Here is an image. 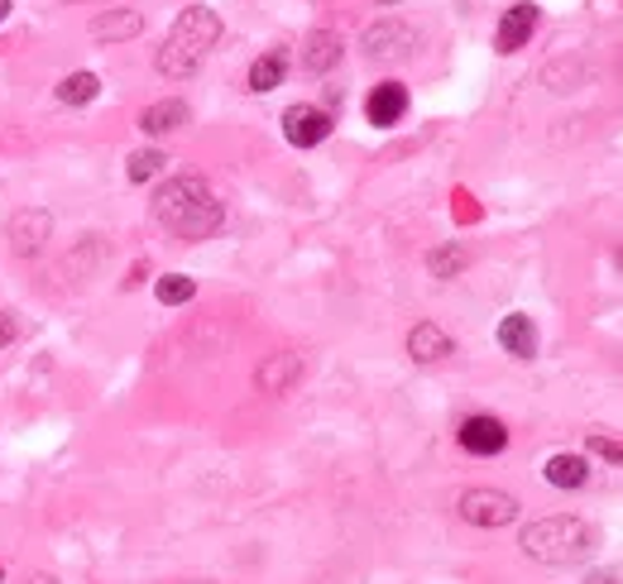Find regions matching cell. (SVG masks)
<instances>
[{
  "instance_id": "cell-14",
  "label": "cell",
  "mask_w": 623,
  "mask_h": 584,
  "mask_svg": "<svg viewBox=\"0 0 623 584\" xmlns=\"http://www.w3.org/2000/svg\"><path fill=\"white\" fill-rule=\"evenodd\" d=\"M187 121H193V111H187V101H178V96H168V101H154L149 111L139 115V129L144 135H173V129H183Z\"/></svg>"
},
{
  "instance_id": "cell-19",
  "label": "cell",
  "mask_w": 623,
  "mask_h": 584,
  "mask_svg": "<svg viewBox=\"0 0 623 584\" xmlns=\"http://www.w3.org/2000/svg\"><path fill=\"white\" fill-rule=\"evenodd\" d=\"M96 92H101L96 72H72V77L58 82V101L63 106H86V101H96Z\"/></svg>"
},
{
  "instance_id": "cell-11",
  "label": "cell",
  "mask_w": 623,
  "mask_h": 584,
  "mask_svg": "<svg viewBox=\"0 0 623 584\" xmlns=\"http://www.w3.org/2000/svg\"><path fill=\"white\" fill-rule=\"evenodd\" d=\"M341 49H345V43H341L336 29H312V34L302 39V67L322 77V72H331L341 63Z\"/></svg>"
},
{
  "instance_id": "cell-3",
  "label": "cell",
  "mask_w": 623,
  "mask_h": 584,
  "mask_svg": "<svg viewBox=\"0 0 623 584\" xmlns=\"http://www.w3.org/2000/svg\"><path fill=\"white\" fill-rule=\"evenodd\" d=\"M518 546H523L528 561L561 571V565H581V561L595 556L600 536H595V528H590L585 518L557 513V518H538L532 528H523V542Z\"/></svg>"
},
{
  "instance_id": "cell-8",
  "label": "cell",
  "mask_w": 623,
  "mask_h": 584,
  "mask_svg": "<svg viewBox=\"0 0 623 584\" xmlns=\"http://www.w3.org/2000/svg\"><path fill=\"white\" fill-rule=\"evenodd\" d=\"M456 436L470 456H499V450L509 446V427H503L499 417H466Z\"/></svg>"
},
{
  "instance_id": "cell-24",
  "label": "cell",
  "mask_w": 623,
  "mask_h": 584,
  "mask_svg": "<svg viewBox=\"0 0 623 584\" xmlns=\"http://www.w3.org/2000/svg\"><path fill=\"white\" fill-rule=\"evenodd\" d=\"M14 341H20V321H14L10 312H0V350L14 345Z\"/></svg>"
},
{
  "instance_id": "cell-18",
  "label": "cell",
  "mask_w": 623,
  "mask_h": 584,
  "mask_svg": "<svg viewBox=\"0 0 623 584\" xmlns=\"http://www.w3.org/2000/svg\"><path fill=\"white\" fill-rule=\"evenodd\" d=\"M283 72H288V53L283 49H269L264 58H255L250 63V77H245V86H250V92H273V86L283 82Z\"/></svg>"
},
{
  "instance_id": "cell-15",
  "label": "cell",
  "mask_w": 623,
  "mask_h": 584,
  "mask_svg": "<svg viewBox=\"0 0 623 584\" xmlns=\"http://www.w3.org/2000/svg\"><path fill=\"white\" fill-rule=\"evenodd\" d=\"M499 345L509 350L513 359H532V355H538V326H532V316H523V312L503 316L499 321Z\"/></svg>"
},
{
  "instance_id": "cell-21",
  "label": "cell",
  "mask_w": 623,
  "mask_h": 584,
  "mask_svg": "<svg viewBox=\"0 0 623 584\" xmlns=\"http://www.w3.org/2000/svg\"><path fill=\"white\" fill-rule=\"evenodd\" d=\"M154 292H158V302L164 306H183V302L197 298V283L187 279V273H164V279L154 283Z\"/></svg>"
},
{
  "instance_id": "cell-20",
  "label": "cell",
  "mask_w": 623,
  "mask_h": 584,
  "mask_svg": "<svg viewBox=\"0 0 623 584\" xmlns=\"http://www.w3.org/2000/svg\"><path fill=\"white\" fill-rule=\"evenodd\" d=\"M466 264H470V254L460 250V244H442V250L427 254V273H432V279H456Z\"/></svg>"
},
{
  "instance_id": "cell-25",
  "label": "cell",
  "mask_w": 623,
  "mask_h": 584,
  "mask_svg": "<svg viewBox=\"0 0 623 584\" xmlns=\"http://www.w3.org/2000/svg\"><path fill=\"white\" fill-rule=\"evenodd\" d=\"M590 584H619L614 575H604V571H595V575H590Z\"/></svg>"
},
{
  "instance_id": "cell-5",
  "label": "cell",
  "mask_w": 623,
  "mask_h": 584,
  "mask_svg": "<svg viewBox=\"0 0 623 584\" xmlns=\"http://www.w3.org/2000/svg\"><path fill=\"white\" fill-rule=\"evenodd\" d=\"M10 250L20 254V259H34L43 250V240H53V216L43 211V207H20L10 216Z\"/></svg>"
},
{
  "instance_id": "cell-7",
  "label": "cell",
  "mask_w": 623,
  "mask_h": 584,
  "mask_svg": "<svg viewBox=\"0 0 623 584\" xmlns=\"http://www.w3.org/2000/svg\"><path fill=\"white\" fill-rule=\"evenodd\" d=\"M417 43V34L403 20H380L365 29V53L380 58V63H394V58H408V49Z\"/></svg>"
},
{
  "instance_id": "cell-26",
  "label": "cell",
  "mask_w": 623,
  "mask_h": 584,
  "mask_svg": "<svg viewBox=\"0 0 623 584\" xmlns=\"http://www.w3.org/2000/svg\"><path fill=\"white\" fill-rule=\"evenodd\" d=\"M6 14H10V0H0V20H6Z\"/></svg>"
},
{
  "instance_id": "cell-6",
  "label": "cell",
  "mask_w": 623,
  "mask_h": 584,
  "mask_svg": "<svg viewBox=\"0 0 623 584\" xmlns=\"http://www.w3.org/2000/svg\"><path fill=\"white\" fill-rule=\"evenodd\" d=\"M331 135V115L316 111V106H288L283 111V139L293 149H316Z\"/></svg>"
},
{
  "instance_id": "cell-1",
  "label": "cell",
  "mask_w": 623,
  "mask_h": 584,
  "mask_svg": "<svg viewBox=\"0 0 623 584\" xmlns=\"http://www.w3.org/2000/svg\"><path fill=\"white\" fill-rule=\"evenodd\" d=\"M154 221L168 230V236H178L187 244L197 240H211L216 230L226 221V207L216 201V192L207 187V178H193V173H183V178L164 182L154 192Z\"/></svg>"
},
{
  "instance_id": "cell-16",
  "label": "cell",
  "mask_w": 623,
  "mask_h": 584,
  "mask_svg": "<svg viewBox=\"0 0 623 584\" xmlns=\"http://www.w3.org/2000/svg\"><path fill=\"white\" fill-rule=\"evenodd\" d=\"M144 29V14L139 10H101L92 20V39L96 43H125Z\"/></svg>"
},
{
  "instance_id": "cell-12",
  "label": "cell",
  "mask_w": 623,
  "mask_h": 584,
  "mask_svg": "<svg viewBox=\"0 0 623 584\" xmlns=\"http://www.w3.org/2000/svg\"><path fill=\"white\" fill-rule=\"evenodd\" d=\"M302 355H293V350H283V355H269L264 364H259V374H255V384L264 388V393H288L302 378Z\"/></svg>"
},
{
  "instance_id": "cell-27",
  "label": "cell",
  "mask_w": 623,
  "mask_h": 584,
  "mask_svg": "<svg viewBox=\"0 0 623 584\" xmlns=\"http://www.w3.org/2000/svg\"><path fill=\"white\" fill-rule=\"evenodd\" d=\"M29 584H53V580H49V575H34V580H29Z\"/></svg>"
},
{
  "instance_id": "cell-28",
  "label": "cell",
  "mask_w": 623,
  "mask_h": 584,
  "mask_svg": "<svg viewBox=\"0 0 623 584\" xmlns=\"http://www.w3.org/2000/svg\"><path fill=\"white\" fill-rule=\"evenodd\" d=\"M614 264H619V269H623V244H619V250H614Z\"/></svg>"
},
{
  "instance_id": "cell-29",
  "label": "cell",
  "mask_w": 623,
  "mask_h": 584,
  "mask_svg": "<svg viewBox=\"0 0 623 584\" xmlns=\"http://www.w3.org/2000/svg\"><path fill=\"white\" fill-rule=\"evenodd\" d=\"M183 584H211V580H183Z\"/></svg>"
},
{
  "instance_id": "cell-4",
  "label": "cell",
  "mask_w": 623,
  "mask_h": 584,
  "mask_svg": "<svg viewBox=\"0 0 623 584\" xmlns=\"http://www.w3.org/2000/svg\"><path fill=\"white\" fill-rule=\"evenodd\" d=\"M456 513L466 518L470 528H509V522H518V499L503 489H466Z\"/></svg>"
},
{
  "instance_id": "cell-30",
  "label": "cell",
  "mask_w": 623,
  "mask_h": 584,
  "mask_svg": "<svg viewBox=\"0 0 623 584\" xmlns=\"http://www.w3.org/2000/svg\"><path fill=\"white\" fill-rule=\"evenodd\" d=\"M0 580H6V571H0Z\"/></svg>"
},
{
  "instance_id": "cell-13",
  "label": "cell",
  "mask_w": 623,
  "mask_h": 584,
  "mask_svg": "<svg viewBox=\"0 0 623 584\" xmlns=\"http://www.w3.org/2000/svg\"><path fill=\"white\" fill-rule=\"evenodd\" d=\"M532 29H538V6H513L509 14L499 20V34H495V43H499V53H518L523 43L532 39Z\"/></svg>"
},
{
  "instance_id": "cell-9",
  "label": "cell",
  "mask_w": 623,
  "mask_h": 584,
  "mask_svg": "<svg viewBox=\"0 0 623 584\" xmlns=\"http://www.w3.org/2000/svg\"><path fill=\"white\" fill-rule=\"evenodd\" d=\"M408 355L417 364H442V359L456 355V341L437 326V321H417V326L408 331Z\"/></svg>"
},
{
  "instance_id": "cell-10",
  "label": "cell",
  "mask_w": 623,
  "mask_h": 584,
  "mask_svg": "<svg viewBox=\"0 0 623 584\" xmlns=\"http://www.w3.org/2000/svg\"><path fill=\"white\" fill-rule=\"evenodd\" d=\"M403 111H408V86H403V82H380V86L370 92V101H365L370 125H380V129L398 125Z\"/></svg>"
},
{
  "instance_id": "cell-2",
  "label": "cell",
  "mask_w": 623,
  "mask_h": 584,
  "mask_svg": "<svg viewBox=\"0 0 623 584\" xmlns=\"http://www.w3.org/2000/svg\"><path fill=\"white\" fill-rule=\"evenodd\" d=\"M216 39H221V14L207 10V6H187L178 20H173L164 49H158V58H154V67L173 82L193 77V72L207 63V53L216 49Z\"/></svg>"
},
{
  "instance_id": "cell-17",
  "label": "cell",
  "mask_w": 623,
  "mask_h": 584,
  "mask_svg": "<svg viewBox=\"0 0 623 584\" xmlns=\"http://www.w3.org/2000/svg\"><path fill=\"white\" fill-rule=\"evenodd\" d=\"M542 474H547V484H552V489H585V484H590L585 456H552Z\"/></svg>"
},
{
  "instance_id": "cell-23",
  "label": "cell",
  "mask_w": 623,
  "mask_h": 584,
  "mask_svg": "<svg viewBox=\"0 0 623 584\" xmlns=\"http://www.w3.org/2000/svg\"><path fill=\"white\" fill-rule=\"evenodd\" d=\"M585 450L600 460H610V465H623V441H610V436H600V431L585 436Z\"/></svg>"
},
{
  "instance_id": "cell-22",
  "label": "cell",
  "mask_w": 623,
  "mask_h": 584,
  "mask_svg": "<svg viewBox=\"0 0 623 584\" xmlns=\"http://www.w3.org/2000/svg\"><path fill=\"white\" fill-rule=\"evenodd\" d=\"M164 168H168V154H158V149H139V154H129L125 178H129V182H149V178H158Z\"/></svg>"
}]
</instances>
